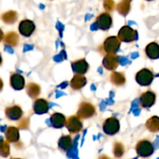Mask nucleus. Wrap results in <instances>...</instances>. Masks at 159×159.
Wrapping results in <instances>:
<instances>
[{
	"label": "nucleus",
	"instance_id": "20",
	"mask_svg": "<svg viewBox=\"0 0 159 159\" xmlns=\"http://www.w3.org/2000/svg\"><path fill=\"white\" fill-rule=\"evenodd\" d=\"M110 81L116 86H122L126 83V77L123 73L113 72L110 76Z\"/></svg>",
	"mask_w": 159,
	"mask_h": 159
},
{
	"label": "nucleus",
	"instance_id": "3",
	"mask_svg": "<svg viewBox=\"0 0 159 159\" xmlns=\"http://www.w3.org/2000/svg\"><path fill=\"white\" fill-rule=\"evenodd\" d=\"M96 114V108L93 104L83 101L79 106L77 116L80 118H89Z\"/></svg>",
	"mask_w": 159,
	"mask_h": 159
},
{
	"label": "nucleus",
	"instance_id": "22",
	"mask_svg": "<svg viewBox=\"0 0 159 159\" xmlns=\"http://www.w3.org/2000/svg\"><path fill=\"white\" fill-rule=\"evenodd\" d=\"M20 37L19 35L15 32H9L8 33L5 37V42L8 45L12 47H15L18 45Z\"/></svg>",
	"mask_w": 159,
	"mask_h": 159
},
{
	"label": "nucleus",
	"instance_id": "10",
	"mask_svg": "<svg viewBox=\"0 0 159 159\" xmlns=\"http://www.w3.org/2000/svg\"><path fill=\"white\" fill-rule=\"evenodd\" d=\"M136 151L138 155L141 157H147L152 153V147L148 141H140L136 146Z\"/></svg>",
	"mask_w": 159,
	"mask_h": 159
},
{
	"label": "nucleus",
	"instance_id": "2",
	"mask_svg": "<svg viewBox=\"0 0 159 159\" xmlns=\"http://www.w3.org/2000/svg\"><path fill=\"white\" fill-rule=\"evenodd\" d=\"M102 130L106 134L113 136L117 133L120 130V122L115 117H110L104 121Z\"/></svg>",
	"mask_w": 159,
	"mask_h": 159
},
{
	"label": "nucleus",
	"instance_id": "32",
	"mask_svg": "<svg viewBox=\"0 0 159 159\" xmlns=\"http://www.w3.org/2000/svg\"><path fill=\"white\" fill-rule=\"evenodd\" d=\"M2 37H3V34H2V32L1 30H0V41L2 40Z\"/></svg>",
	"mask_w": 159,
	"mask_h": 159
},
{
	"label": "nucleus",
	"instance_id": "15",
	"mask_svg": "<svg viewBox=\"0 0 159 159\" xmlns=\"http://www.w3.org/2000/svg\"><path fill=\"white\" fill-rule=\"evenodd\" d=\"M87 80L82 74H75L70 82V86L75 90H78L82 89L86 84Z\"/></svg>",
	"mask_w": 159,
	"mask_h": 159
},
{
	"label": "nucleus",
	"instance_id": "13",
	"mask_svg": "<svg viewBox=\"0 0 159 159\" xmlns=\"http://www.w3.org/2000/svg\"><path fill=\"white\" fill-rule=\"evenodd\" d=\"M6 115L11 120H18L23 116V110L19 105H12L6 109Z\"/></svg>",
	"mask_w": 159,
	"mask_h": 159
},
{
	"label": "nucleus",
	"instance_id": "4",
	"mask_svg": "<svg viewBox=\"0 0 159 159\" xmlns=\"http://www.w3.org/2000/svg\"><path fill=\"white\" fill-rule=\"evenodd\" d=\"M65 126L71 133L75 134L82 129V123L81 118L77 115H71L66 119Z\"/></svg>",
	"mask_w": 159,
	"mask_h": 159
},
{
	"label": "nucleus",
	"instance_id": "25",
	"mask_svg": "<svg viewBox=\"0 0 159 159\" xmlns=\"http://www.w3.org/2000/svg\"><path fill=\"white\" fill-rule=\"evenodd\" d=\"M113 155L117 158L122 157L124 154V146L123 145V143H120V142H116L113 144Z\"/></svg>",
	"mask_w": 159,
	"mask_h": 159
},
{
	"label": "nucleus",
	"instance_id": "29",
	"mask_svg": "<svg viewBox=\"0 0 159 159\" xmlns=\"http://www.w3.org/2000/svg\"><path fill=\"white\" fill-rule=\"evenodd\" d=\"M30 119L28 118H23L18 123V128L21 129H26L29 128Z\"/></svg>",
	"mask_w": 159,
	"mask_h": 159
},
{
	"label": "nucleus",
	"instance_id": "8",
	"mask_svg": "<svg viewBox=\"0 0 159 159\" xmlns=\"http://www.w3.org/2000/svg\"><path fill=\"white\" fill-rule=\"evenodd\" d=\"M35 31V24L30 20H22L19 25V31L20 34L24 37H30Z\"/></svg>",
	"mask_w": 159,
	"mask_h": 159
},
{
	"label": "nucleus",
	"instance_id": "33",
	"mask_svg": "<svg viewBox=\"0 0 159 159\" xmlns=\"http://www.w3.org/2000/svg\"><path fill=\"white\" fill-rule=\"evenodd\" d=\"M2 63V58H1V56H0V64Z\"/></svg>",
	"mask_w": 159,
	"mask_h": 159
},
{
	"label": "nucleus",
	"instance_id": "35",
	"mask_svg": "<svg viewBox=\"0 0 159 159\" xmlns=\"http://www.w3.org/2000/svg\"><path fill=\"white\" fill-rule=\"evenodd\" d=\"M148 1H152V0H148Z\"/></svg>",
	"mask_w": 159,
	"mask_h": 159
},
{
	"label": "nucleus",
	"instance_id": "1",
	"mask_svg": "<svg viewBox=\"0 0 159 159\" xmlns=\"http://www.w3.org/2000/svg\"><path fill=\"white\" fill-rule=\"evenodd\" d=\"M120 47V41L116 36H110L104 41L102 49L106 54H116Z\"/></svg>",
	"mask_w": 159,
	"mask_h": 159
},
{
	"label": "nucleus",
	"instance_id": "17",
	"mask_svg": "<svg viewBox=\"0 0 159 159\" xmlns=\"http://www.w3.org/2000/svg\"><path fill=\"white\" fill-rule=\"evenodd\" d=\"M58 148L62 151H68L72 146V139L69 135H63L58 140Z\"/></svg>",
	"mask_w": 159,
	"mask_h": 159
},
{
	"label": "nucleus",
	"instance_id": "28",
	"mask_svg": "<svg viewBox=\"0 0 159 159\" xmlns=\"http://www.w3.org/2000/svg\"><path fill=\"white\" fill-rule=\"evenodd\" d=\"M103 7L108 12H111L115 8V2L113 0H104Z\"/></svg>",
	"mask_w": 159,
	"mask_h": 159
},
{
	"label": "nucleus",
	"instance_id": "21",
	"mask_svg": "<svg viewBox=\"0 0 159 159\" xmlns=\"http://www.w3.org/2000/svg\"><path fill=\"white\" fill-rule=\"evenodd\" d=\"M132 0H121L116 5V10L121 16H127L130 9V2Z\"/></svg>",
	"mask_w": 159,
	"mask_h": 159
},
{
	"label": "nucleus",
	"instance_id": "14",
	"mask_svg": "<svg viewBox=\"0 0 159 159\" xmlns=\"http://www.w3.org/2000/svg\"><path fill=\"white\" fill-rule=\"evenodd\" d=\"M51 126L54 128H62L65 126L66 123V118L65 115L59 112H54L51 115Z\"/></svg>",
	"mask_w": 159,
	"mask_h": 159
},
{
	"label": "nucleus",
	"instance_id": "26",
	"mask_svg": "<svg viewBox=\"0 0 159 159\" xmlns=\"http://www.w3.org/2000/svg\"><path fill=\"white\" fill-rule=\"evenodd\" d=\"M148 55L151 58H155L158 55V46L155 44H151L146 48Z\"/></svg>",
	"mask_w": 159,
	"mask_h": 159
},
{
	"label": "nucleus",
	"instance_id": "6",
	"mask_svg": "<svg viewBox=\"0 0 159 159\" xmlns=\"http://www.w3.org/2000/svg\"><path fill=\"white\" fill-rule=\"evenodd\" d=\"M96 23L97 24L98 28L102 30V31H108L111 27L113 20H112V17L110 16V14L109 12H105L99 14L96 17Z\"/></svg>",
	"mask_w": 159,
	"mask_h": 159
},
{
	"label": "nucleus",
	"instance_id": "11",
	"mask_svg": "<svg viewBox=\"0 0 159 159\" xmlns=\"http://www.w3.org/2000/svg\"><path fill=\"white\" fill-rule=\"evenodd\" d=\"M71 67L75 74H85L89 70V64L85 59H79L71 62Z\"/></svg>",
	"mask_w": 159,
	"mask_h": 159
},
{
	"label": "nucleus",
	"instance_id": "19",
	"mask_svg": "<svg viewBox=\"0 0 159 159\" xmlns=\"http://www.w3.org/2000/svg\"><path fill=\"white\" fill-rule=\"evenodd\" d=\"M26 92L28 96L36 99L40 93V87L36 83H30L26 85Z\"/></svg>",
	"mask_w": 159,
	"mask_h": 159
},
{
	"label": "nucleus",
	"instance_id": "12",
	"mask_svg": "<svg viewBox=\"0 0 159 159\" xmlns=\"http://www.w3.org/2000/svg\"><path fill=\"white\" fill-rule=\"evenodd\" d=\"M136 80L141 85H148L152 80V74L149 70L144 69L136 75Z\"/></svg>",
	"mask_w": 159,
	"mask_h": 159
},
{
	"label": "nucleus",
	"instance_id": "30",
	"mask_svg": "<svg viewBox=\"0 0 159 159\" xmlns=\"http://www.w3.org/2000/svg\"><path fill=\"white\" fill-rule=\"evenodd\" d=\"M99 159H110V158L108 157V156H107V155H102V156H100V157H99Z\"/></svg>",
	"mask_w": 159,
	"mask_h": 159
},
{
	"label": "nucleus",
	"instance_id": "31",
	"mask_svg": "<svg viewBox=\"0 0 159 159\" xmlns=\"http://www.w3.org/2000/svg\"><path fill=\"white\" fill-rule=\"evenodd\" d=\"M2 86H3L2 81L1 79H0V90H1L2 88Z\"/></svg>",
	"mask_w": 159,
	"mask_h": 159
},
{
	"label": "nucleus",
	"instance_id": "27",
	"mask_svg": "<svg viewBox=\"0 0 159 159\" xmlns=\"http://www.w3.org/2000/svg\"><path fill=\"white\" fill-rule=\"evenodd\" d=\"M9 154V143L6 141H0V156L7 157Z\"/></svg>",
	"mask_w": 159,
	"mask_h": 159
},
{
	"label": "nucleus",
	"instance_id": "5",
	"mask_svg": "<svg viewBox=\"0 0 159 159\" xmlns=\"http://www.w3.org/2000/svg\"><path fill=\"white\" fill-rule=\"evenodd\" d=\"M137 33L134 30L129 26H124L120 28L118 33V38L120 41L131 42L136 38Z\"/></svg>",
	"mask_w": 159,
	"mask_h": 159
},
{
	"label": "nucleus",
	"instance_id": "9",
	"mask_svg": "<svg viewBox=\"0 0 159 159\" xmlns=\"http://www.w3.org/2000/svg\"><path fill=\"white\" fill-rule=\"evenodd\" d=\"M48 109H49V106H48V101L43 98H37L33 104V110L36 114H38V115L47 113L48 112Z\"/></svg>",
	"mask_w": 159,
	"mask_h": 159
},
{
	"label": "nucleus",
	"instance_id": "16",
	"mask_svg": "<svg viewBox=\"0 0 159 159\" xmlns=\"http://www.w3.org/2000/svg\"><path fill=\"white\" fill-rule=\"evenodd\" d=\"M10 84L15 90H22L25 87V79L19 73H13L10 76Z\"/></svg>",
	"mask_w": 159,
	"mask_h": 159
},
{
	"label": "nucleus",
	"instance_id": "7",
	"mask_svg": "<svg viewBox=\"0 0 159 159\" xmlns=\"http://www.w3.org/2000/svg\"><path fill=\"white\" fill-rule=\"evenodd\" d=\"M119 64V57L116 54H111V53L106 54L102 60V65L104 68L107 69V70H111V71L116 70Z\"/></svg>",
	"mask_w": 159,
	"mask_h": 159
},
{
	"label": "nucleus",
	"instance_id": "34",
	"mask_svg": "<svg viewBox=\"0 0 159 159\" xmlns=\"http://www.w3.org/2000/svg\"><path fill=\"white\" fill-rule=\"evenodd\" d=\"M12 159H21V158H12Z\"/></svg>",
	"mask_w": 159,
	"mask_h": 159
},
{
	"label": "nucleus",
	"instance_id": "24",
	"mask_svg": "<svg viewBox=\"0 0 159 159\" xmlns=\"http://www.w3.org/2000/svg\"><path fill=\"white\" fill-rule=\"evenodd\" d=\"M17 12L16 11H9L2 15L3 21L6 22V23H13L16 21L17 20Z\"/></svg>",
	"mask_w": 159,
	"mask_h": 159
},
{
	"label": "nucleus",
	"instance_id": "18",
	"mask_svg": "<svg viewBox=\"0 0 159 159\" xmlns=\"http://www.w3.org/2000/svg\"><path fill=\"white\" fill-rule=\"evenodd\" d=\"M6 137L7 140L10 143H15L17 142L20 139V132L19 128L14 127V126H9L6 132Z\"/></svg>",
	"mask_w": 159,
	"mask_h": 159
},
{
	"label": "nucleus",
	"instance_id": "23",
	"mask_svg": "<svg viewBox=\"0 0 159 159\" xmlns=\"http://www.w3.org/2000/svg\"><path fill=\"white\" fill-rule=\"evenodd\" d=\"M154 100H155V96L151 92L143 94L141 97V105L145 108L149 107L152 104Z\"/></svg>",
	"mask_w": 159,
	"mask_h": 159
}]
</instances>
